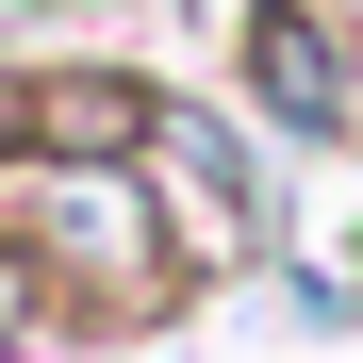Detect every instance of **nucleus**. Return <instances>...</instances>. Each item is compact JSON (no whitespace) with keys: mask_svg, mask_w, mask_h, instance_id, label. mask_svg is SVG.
Wrapping results in <instances>:
<instances>
[{"mask_svg":"<svg viewBox=\"0 0 363 363\" xmlns=\"http://www.w3.org/2000/svg\"><path fill=\"white\" fill-rule=\"evenodd\" d=\"M248 67H264V99L297 116V133H330V50L297 33V17H264V33H248Z\"/></svg>","mask_w":363,"mask_h":363,"instance_id":"nucleus-1","label":"nucleus"}]
</instances>
